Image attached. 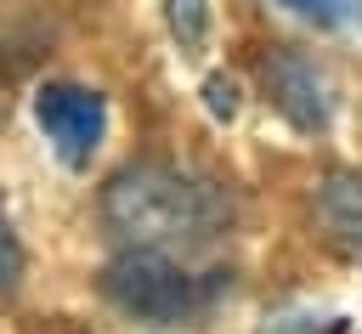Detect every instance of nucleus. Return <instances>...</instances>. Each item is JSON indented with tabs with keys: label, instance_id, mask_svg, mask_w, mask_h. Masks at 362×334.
Segmentation results:
<instances>
[{
	"label": "nucleus",
	"instance_id": "f257e3e1",
	"mask_svg": "<svg viewBox=\"0 0 362 334\" xmlns=\"http://www.w3.org/2000/svg\"><path fill=\"white\" fill-rule=\"evenodd\" d=\"M96 209H102V226L119 243L164 249V255H181V260L215 249L226 221H232V204L215 181H204L181 164H164V159L124 164L102 187Z\"/></svg>",
	"mask_w": 362,
	"mask_h": 334
},
{
	"label": "nucleus",
	"instance_id": "f03ea898",
	"mask_svg": "<svg viewBox=\"0 0 362 334\" xmlns=\"http://www.w3.org/2000/svg\"><path fill=\"white\" fill-rule=\"evenodd\" d=\"M102 294H107L124 317H136V323H158V328H164V323H187V317H198V311L221 294V283H215V272H209V277L187 272L181 255L124 243V249L102 266Z\"/></svg>",
	"mask_w": 362,
	"mask_h": 334
},
{
	"label": "nucleus",
	"instance_id": "7ed1b4c3",
	"mask_svg": "<svg viewBox=\"0 0 362 334\" xmlns=\"http://www.w3.org/2000/svg\"><path fill=\"white\" fill-rule=\"evenodd\" d=\"M34 119L51 142V153L68 164V170H85L102 142H107V96L90 91V85H74V79H51L40 85L34 96Z\"/></svg>",
	"mask_w": 362,
	"mask_h": 334
},
{
	"label": "nucleus",
	"instance_id": "20e7f679",
	"mask_svg": "<svg viewBox=\"0 0 362 334\" xmlns=\"http://www.w3.org/2000/svg\"><path fill=\"white\" fill-rule=\"evenodd\" d=\"M260 85H266L272 108H277L294 130L322 136V130L334 125L339 96H334V79L322 74L317 57H305V51H294V45H277V51H266V62H260Z\"/></svg>",
	"mask_w": 362,
	"mask_h": 334
},
{
	"label": "nucleus",
	"instance_id": "39448f33",
	"mask_svg": "<svg viewBox=\"0 0 362 334\" xmlns=\"http://www.w3.org/2000/svg\"><path fill=\"white\" fill-rule=\"evenodd\" d=\"M317 221H322L328 243H339L345 255L362 260V170H339L317 187Z\"/></svg>",
	"mask_w": 362,
	"mask_h": 334
},
{
	"label": "nucleus",
	"instance_id": "423d86ee",
	"mask_svg": "<svg viewBox=\"0 0 362 334\" xmlns=\"http://www.w3.org/2000/svg\"><path fill=\"white\" fill-rule=\"evenodd\" d=\"M164 23L181 51H198L209 40V0H164Z\"/></svg>",
	"mask_w": 362,
	"mask_h": 334
},
{
	"label": "nucleus",
	"instance_id": "0eeeda50",
	"mask_svg": "<svg viewBox=\"0 0 362 334\" xmlns=\"http://www.w3.org/2000/svg\"><path fill=\"white\" fill-rule=\"evenodd\" d=\"M272 6H283L305 23H317V28H351L362 17V0H272Z\"/></svg>",
	"mask_w": 362,
	"mask_h": 334
},
{
	"label": "nucleus",
	"instance_id": "6e6552de",
	"mask_svg": "<svg viewBox=\"0 0 362 334\" xmlns=\"http://www.w3.org/2000/svg\"><path fill=\"white\" fill-rule=\"evenodd\" d=\"M17 283H23V243H17L11 215H6V204H0V294H11Z\"/></svg>",
	"mask_w": 362,
	"mask_h": 334
},
{
	"label": "nucleus",
	"instance_id": "1a4fd4ad",
	"mask_svg": "<svg viewBox=\"0 0 362 334\" xmlns=\"http://www.w3.org/2000/svg\"><path fill=\"white\" fill-rule=\"evenodd\" d=\"M204 108H209L215 119H232V113H238V85H232L226 74H209V79H204Z\"/></svg>",
	"mask_w": 362,
	"mask_h": 334
}]
</instances>
